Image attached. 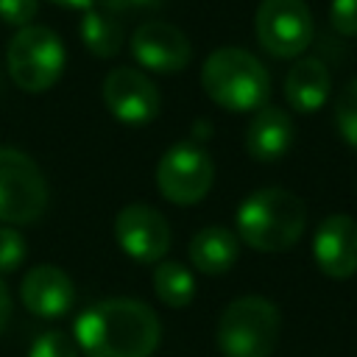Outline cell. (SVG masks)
Masks as SVG:
<instances>
[{"mask_svg":"<svg viewBox=\"0 0 357 357\" xmlns=\"http://www.w3.org/2000/svg\"><path fill=\"white\" fill-rule=\"evenodd\" d=\"M73 332L86 357H151L162 337L156 312L137 298H106L86 307Z\"/></svg>","mask_w":357,"mask_h":357,"instance_id":"1","label":"cell"},{"mask_svg":"<svg viewBox=\"0 0 357 357\" xmlns=\"http://www.w3.org/2000/svg\"><path fill=\"white\" fill-rule=\"evenodd\" d=\"M307 226V209L298 195L284 187H262L251 192L234 218V234L248 248L279 254L298 243Z\"/></svg>","mask_w":357,"mask_h":357,"instance_id":"2","label":"cell"},{"mask_svg":"<svg viewBox=\"0 0 357 357\" xmlns=\"http://www.w3.org/2000/svg\"><path fill=\"white\" fill-rule=\"evenodd\" d=\"M204 92L229 112H257L271 98V75L265 64L245 47H218L201 67Z\"/></svg>","mask_w":357,"mask_h":357,"instance_id":"3","label":"cell"},{"mask_svg":"<svg viewBox=\"0 0 357 357\" xmlns=\"http://www.w3.org/2000/svg\"><path fill=\"white\" fill-rule=\"evenodd\" d=\"M282 335V315L265 296L234 298L218 321V349L223 357H271Z\"/></svg>","mask_w":357,"mask_h":357,"instance_id":"4","label":"cell"},{"mask_svg":"<svg viewBox=\"0 0 357 357\" xmlns=\"http://www.w3.org/2000/svg\"><path fill=\"white\" fill-rule=\"evenodd\" d=\"M64 70V45L47 25H25L8 42V75L25 92L50 89Z\"/></svg>","mask_w":357,"mask_h":357,"instance_id":"5","label":"cell"},{"mask_svg":"<svg viewBox=\"0 0 357 357\" xmlns=\"http://www.w3.org/2000/svg\"><path fill=\"white\" fill-rule=\"evenodd\" d=\"M47 209V181L39 165L17 151L0 148V223L25 226Z\"/></svg>","mask_w":357,"mask_h":357,"instance_id":"6","label":"cell"},{"mask_svg":"<svg viewBox=\"0 0 357 357\" xmlns=\"http://www.w3.org/2000/svg\"><path fill=\"white\" fill-rule=\"evenodd\" d=\"M257 42L273 59L301 56L315 33L310 6L304 0H262L254 14Z\"/></svg>","mask_w":357,"mask_h":357,"instance_id":"7","label":"cell"},{"mask_svg":"<svg viewBox=\"0 0 357 357\" xmlns=\"http://www.w3.org/2000/svg\"><path fill=\"white\" fill-rule=\"evenodd\" d=\"M215 181L212 156L195 142H176L167 148L156 165V187L165 201L190 206L206 198Z\"/></svg>","mask_w":357,"mask_h":357,"instance_id":"8","label":"cell"},{"mask_svg":"<svg viewBox=\"0 0 357 357\" xmlns=\"http://www.w3.org/2000/svg\"><path fill=\"white\" fill-rule=\"evenodd\" d=\"M100 95L114 120L126 126H148L162 109L159 86L134 67H114L103 78Z\"/></svg>","mask_w":357,"mask_h":357,"instance_id":"9","label":"cell"},{"mask_svg":"<svg viewBox=\"0 0 357 357\" xmlns=\"http://www.w3.org/2000/svg\"><path fill=\"white\" fill-rule=\"evenodd\" d=\"M114 240L134 262H162L170 251V223L148 204H128L114 218Z\"/></svg>","mask_w":357,"mask_h":357,"instance_id":"10","label":"cell"},{"mask_svg":"<svg viewBox=\"0 0 357 357\" xmlns=\"http://www.w3.org/2000/svg\"><path fill=\"white\" fill-rule=\"evenodd\" d=\"M128 45L137 64L151 73H178L192 59V45L184 36V31L162 20L142 22L131 33Z\"/></svg>","mask_w":357,"mask_h":357,"instance_id":"11","label":"cell"},{"mask_svg":"<svg viewBox=\"0 0 357 357\" xmlns=\"http://www.w3.org/2000/svg\"><path fill=\"white\" fill-rule=\"evenodd\" d=\"M312 257L329 279H349L357 273V220L351 215H329L312 237Z\"/></svg>","mask_w":357,"mask_h":357,"instance_id":"12","label":"cell"},{"mask_svg":"<svg viewBox=\"0 0 357 357\" xmlns=\"http://www.w3.org/2000/svg\"><path fill=\"white\" fill-rule=\"evenodd\" d=\"M20 298L36 318H59L75 304L73 279L56 265H36L25 273L20 284Z\"/></svg>","mask_w":357,"mask_h":357,"instance_id":"13","label":"cell"},{"mask_svg":"<svg viewBox=\"0 0 357 357\" xmlns=\"http://www.w3.org/2000/svg\"><path fill=\"white\" fill-rule=\"evenodd\" d=\"M134 14L126 0H95L81 17V39L86 50L98 59H112L120 53L126 39V20Z\"/></svg>","mask_w":357,"mask_h":357,"instance_id":"14","label":"cell"},{"mask_svg":"<svg viewBox=\"0 0 357 357\" xmlns=\"http://www.w3.org/2000/svg\"><path fill=\"white\" fill-rule=\"evenodd\" d=\"M293 120L279 106H262L245 128V151L257 162H276L293 145Z\"/></svg>","mask_w":357,"mask_h":357,"instance_id":"15","label":"cell"},{"mask_svg":"<svg viewBox=\"0 0 357 357\" xmlns=\"http://www.w3.org/2000/svg\"><path fill=\"white\" fill-rule=\"evenodd\" d=\"M332 89L329 67L315 56H301L284 75V100L296 112H315L326 103Z\"/></svg>","mask_w":357,"mask_h":357,"instance_id":"16","label":"cell"},{"mask_svg":"<svg viewBox=\"0 0 357 357\" xmlns=\"http://www.w3.org/2000/svg\"><path fill=\"white\" fill-rule=\"evenodd\" d=\"M190 262L206 276L226 273L240 257V240L226 226H204L190 240Z\"/></svg>","mask_w":357,"mask_h":357,"instance_id":"17","label":"cell"},{"mask_svg":"<svg viewBox=\"0 0 357 357\" xmlns=\"http://www.w3.org/2000/svg\"><path fill=\"white\" fill-rule=\"evenodd\" d=\"M153 293L165 307H187L195 296V279L192 273L173 259H162L153 271Z\"/></svg>","mask_w":357,"mask_h":357,"instance_id":"18","label":"cell"},{"mask_svg":"<svg viewBox=\"0 0 357 357\" xmlns=\"http://www.w3.org/2000/svg\"><path fill=\"white\" fill-rule=\"evenodd\" d=\"M335 123H337L340 137L351 148H357V78H351L343 86V92L335 103Z\"/></svg>","mask_w":357,"mask_h":357,"instance_id":"19","label":"cell"},{"mask_svg":"<svg viewBox=\"0 0 357 357\" xmlns=\"http://www.w3.org/2000/svg\"><path fill=\"white\" fill-rule=\"evenodd\" d=\"M25 254H28L25 237L11 226H0V273L17 271L25 259Z\"/></svg>","mask_w":357,"mask_h":357,"instance_id":"20","label":"cell"},{"mask_svg":"<svg viewBox=\"0 0 357 357\" xmlns=\"http://www.w3.org/2000/svg\"><path fill=\"white\" fill-rule=\"evenodd\" d=\"M28 357H78V351H75V343L64 332L50 329V332H42L31 343Z\"/></svg>","mask_w":357,"mask_h":357,"instance_id":"21","label":"cell"},{"mask_svg":"<svg viewBox=\"0 0 357 357\" xmlns=\"http://www.w3.org/2000/svg\"><path fill=\"white\" fill-rule=\"evenodd\" d=\"M36 11H39V0H0V20L14 28L31 25Z\"/></svg>","mask_w":357,"mask_h":357,"instance_id":"22","label":"cell"},{"mask_svg":"<svg viewBox=\"0 0 357 357\" xmlns=\"http://www.w3.org/2000/svg\"><path fill=\"white\" fill-rule=\"evenodd\" d=\"M329 22L343 36H357V0H332Z\"/></svg>","mask_w":357,"mask_h":357,"instance_id":"23","label":"cell"},{"mask_svg":"<svg viewBox=\"0 0 357 357\" xmlns=\"http://www.w3.org/2000/svg\"><path fill=\"white\" fill-rule=\"evenodd\" d=\"M8 318H11V296H8V287L0 279V332L8 326Z\"/></svg>","mask_w":357,"mask_h":357,"instance_id":"24","label":"cell"},{"mask_svg":"<svg viewBox=\"0 0 357 357\" xmlns=\"http://www.w3.org/2000/svg\"><path fill=\"white\" fill-rule=\"evenodd\" d=\"M53 6H61V8H78V11H86L95 0H50Z\"/></svg>","mask_w":357,"mask_h":357,"instance_id":"25","label":"cell"},{"mask_svg":"<svg viewBox=\"0 0 357 357\" xmlns=\"http://www.w3.org/2000/svg\"><path fill=\"white\" fill-rule=\"evenodd\" d=\"M126 6H128L131 11H139V8H159L162 0H126Z\"/></svg>","mask_w":357,"mask_h":357,"instance_id":"26","label":"cell"}]
</instances>
